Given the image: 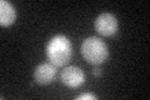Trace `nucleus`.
I'll use <instances>...</instances> for the list:
<instances>
[{"instance_id":"obj_6","label":"nucleus","mask_w":150,"mask_h":100,"mask_svg":"<svg viewBox=\"0 0 150 100\" xmlns=\"http://www.w3.org/2000/svg\"><path fill=\"white\" fill-rule=\"evenodd\" d=\"M16 19L15 8L6 0L0 1V25L1 26H10L14 24Z\"/></svg>"},{"instance_id":"obj_8","label":"nucleus","mask_w":150,"mask_h":100,"mask_svg":"<svg viewBox=\"0 0 150 100\" xmlns=\"http://www.w3.org/2000/svg\"><path fill=\"white\" fill-rule=\"evenodd\" d=\"M93 75H95V77H100L101 75V69L100 68H94L93 69Z\"/></svg>"},{"instance_id":"obj_5","label":"nucleus","mask_w":150,"mask_h":100,"mask_svg":"<svg viewBox=\"0 0 150 100\" xmlns=\"http://www.w3.org/2000/svg\"><path fill=\"white\" fill-rule=\"evenodd\" d=\"M56 75V66L49 63L38 65L34 70V80L40 85H48L54 80Z\"/></svg>"},{"instance_id":"obj_1","label":"nucleus","mask_w":150,"mask_h":100,"mask_svg":"<svg viewBox=\"0 0 150 100\" xmlns=\"http://www.w3.org/2000/svg\"><path fill=\"white\" fill-rule=\"evenodd\" d=\"M46 56L56 68L67 65L71 59V43L65 35H55L46 45Z\"/></svg>"},{"instance_id":"obj_4","label":"nucleus","mask_w":150,"mask_h":100,"mask_svg":"<svg viewBox=\"0 0 150 100\" xmlns=\"http://www.w3.org/2000/svg\"><path fill=\"white\" fill-rule=\"evenodd\" d=\"M64 85L71 89H78L85 83V73L79 66H67L60 74Z\"/></svg>"},{"instance_id":"obj_2","label":"nucleus","mask_w":150,"mask_h":100,"mask_svg":"<svg viewBox=\"0 0 150 100\" xmlns=\"http://www.w3.org/2000/svg\"><path fill=\"white\" fill-rule=\"evenodd\" d=\"M81 55L88 63L93 65H99L105 63L109 56L108 45L99 38L90 36L81 43L80 46Z\"/></svg>"},{"instance_id":"obj_7","label":"nucleus","mask_w":150,"mask_h":100,"mask_svg":"<svg viewBox=\"0 0 150 100\" xmlns=\"http://www.w3.org/2000/svg\"><path fill=\"white\" fill-rule=\"evenodd\" d=\"M78 100H96L98 96L96 95H94V94H81V95H79V96L76 98Z\"/></svg>"},{"instance_id":"obj_3","label":"nucleus","mask_w":150,"mask_h":100,"mask_svg":"<svg viewBox=\"0 0 150 100\" xmlns=\"http://www.w3.org/2000/svg\"><path fill=\"white\" fill-rule=\"evenodd\" d=\"M118 19L110 13L100 14L95 20V30L103 36H112L118 33Z\"/></svg>"}]
</instances>
